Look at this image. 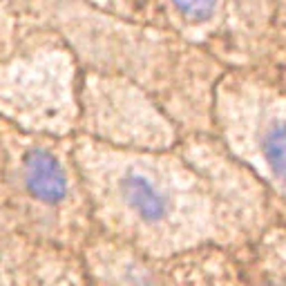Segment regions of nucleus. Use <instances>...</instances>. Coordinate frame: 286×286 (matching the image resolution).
<instances>
[{
    "label": "nucleus",
    "instance_id": "nucleus-3",
    "mask_svg": "<svg viewBox=\"0 0 286 286\" xmlns=\"http://www.w3.org/2000/svg\"><path fill=\"white\" fill-rule=\"evenodd\" d=\"M25 183L43 204H61L67 197L65 170L47 150H31L25 156Z\"/></svg>",
    "mask_w": 286,
    "mask_h": 286
},
{
    "label": "nucleus",
    "instance_id": "nucleus-2",
    "mask_svg": "<svg viewBox=\"0 0 286 286\" xmlns=\"http://www.w3.org/2000/svg\"><path fill=\"white\" fill-rule=\"evenodd\" d=\"M250 143L253 154L264 165L268 177L286 190V112L268 107V112L259 114Z\"/></svg>",
    "mask_w": 286,
    "mask_h": 286
},
{
    "label": "nucleus",
    "instance_id": "nucleus-4",
    "mask_svg": "<svg viewBox=\"0 0 286 286\" xmlns=\"http://www.w3.org/2000/svg\"><path fill=\"white\" fill-rule=\"evenodd\" d=\"M172 2L183 16L195 18V20L208 18L214 9V0H172Z\"/></svg>",
    "mask_w": 286,
    "mask_h": 286
},
{
    "label": "nucleus",
    "instance_id": "nucleus-1",
    "mask_svg": "<svg viewBox=\"0 0 286 286\" xmlns=\"http://www.w3.org/2000/svg\"><path fill=\"white\" fill-rule=\"evenodd\" d=\"M121 201L125 210L139 219L143 226L168 228L170 223H179V206L188 208L190 204H206L201 188L179 195L177 179H165L161 170L150 165H130L116 181Z\"/></svg>",
    "mask_w": 286,
    "mask_h": 286
}]
</instances>
